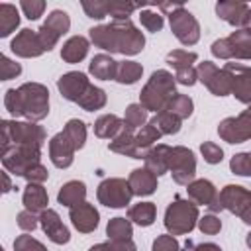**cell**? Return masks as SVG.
<instances>
[{"mask_svg":"<svg viewBox=\"0 0 251 251\" xmlns=\"http://www.w3.org/2000/svg\"><path fill=\"white\" fill-rule=\"evenodd\" d=\"M90 41L110 53L120 55H137L145 47V35L141 29L133 25L131 20L110 22L104 25H94L88 29Z\"/></svg>","mask_w":251,"mask_h":251,"instance_id":"cell-1","label":"cell"},{"mask_svg":"<svg viewBox=\"0 0 251 251\" xmlns=\"http://www.w3.org/2000/svg\"><path fill=\"white\" fill-rule=\"evenodd\" d=\"M176 94V80L175 76L165 71H153L149 80L145 82V86L139 92V104L147 110V112H161L167 108V104L171 102V98Z\"/></svg>","mask_w":251,"mask_h":251,"instance_id":"cell-2","label":"cell"},{"mask_svg":"<svg viewBox=\"0 0 251 251\" xmlns=\"http://www.w3.org/2000/svg\"><path fill=\"white\" fill-rule=\"evenodd\" d=\"M2 151L16 147V145H33L43 147L45 143V129L35 122H16V120H2Z\"/></svg>","mask_w":251,"mask_h":251,"instance_id":"cell-3","label":"cell"},{"mask_svg":"<svg viewBox=\"0 0 251 251\" xmlns=\"http://www.w3.org/2000/svg\"><path fill=\"white\" fill-rule=\"evenodd\" d=\"M200 220L198 206L192 200H184L176 196L165 210V227L171 235H184L190 233Z\"/></svg>","mask_w":251,"mask_h":251,"instance_id":"cell-4","label":"cell"},{"mask_svg":"<svg viewBox=\"0 0 251 251\" xmlns=\"http://www.w3.org/2000/svg\"><path fill=\"white\" fill-rule=\"evenodd\" d=\"M24 118L27 122H41L49 114V90L41 82H24L20 88Z\"/></svg>","mask_w":251,"mask_h":251,"instance_id":"cell-5","label":"cell"},{"mask_svg":"<svg viewBox=\"0 0 251 251\" xmlns=\"http://www.w3.org/2000/svg\"><path fill=\"white\" fill-rule=\"evenodd\" d=\"M167 165H169V173L173 175V180L176 184H190L196 176V157L184 145L169 147Z\"/></svg>","mask_w":251,"mask_h":251,"instance_id":"cell-6","label":"cell"},{"mask_svg":"<svg viewBox=\"0 0 251 251\" xmlns=\"http://www.w3.org/2000/svg\"><path fill=\"white\" fill-rule=\"evenodd\" d=\"M220 202L224 210L235 214L243 224L251 226V190L239 184H226L220 190Z\"/></svg>","mask_w":251,"mask_h":251,"instance_id":"cell-7","label":"cell"},{"mask_svg":"<svg viewBox=\"0 0 251 251\" xmlns=\"http://www.w3.org/2000/svg\"><path fill=\"white\" fill-rule=\"evenodd\" d=\"M169 24L171 31L182 45H194L200 39V24L198 20L182 6L178 4L173 12H169Z\"/></svg>","mask_w":251,"mask_h":251,"instance_id":"cell-8","label":"cell"},{"mask_svg":"<svg viewBox=\"0 0 251 251\" xmlns=\"http://www.w3.org/2000/svg\"><path fill=\"white\" fill-rule=\"evenodd\" d=\"M133 196V190L129 186V180L126 178H104L98 184L96 190V198L100 204H104L106 208H124L129 204Z\"/></svg>","mask_w":251,"mask_h":251,"instance_id":"cell-9","label":"cell"},{"mask_svg":"<svg viewBox=\"0 0 251 251\" xmlns=\"http://www.w3.org/2000/svg\"><path fill=\"white\" fill-rule=\"evenodd\" d=\"M39 159H41V147H33V145H16L2 151L4 169L18 176H24L31 165L41 163Z\"/></svg>","mask_w":251,"mask_h":251,"instance_id":"cell-10","label":"cell"},{"mask_svg":"<svg viewBox=\"0 0 251 251\" xmlns=\"http://www.w3.org/2000/svg\"><path fill=\"white\" fill-rule=\"evenodd\" d=\"M218 135L231 145L249 141L251 139V106L243 110L239 116L222 120L218 124Z\"/></svg>","mask_w":251,"mask_h":251,"instance_id":"cell-11","label":"cell"},{"mask_svg":"<svg viewBox=\"0 0 251 251\" xmlns=\"http://www.w3.org/2000/svg\"><path fill=\"white\" fill-rule=\"evenodd\" d=\"M198 80L214 94V96H227L231 94V82L224 69H218L212 61H202L196 67Z\"/></svg>","mask_w":251,"mask_h":251,"instance_id":"cell-12","label":"cell"},{"mask_svg":"<svg viewBox=\"0 0 251 251\" xmlns=\"http://www.w3.org/2000/svg\"><path fill=\"white\" fill-rule=\"evenodd\" d=\"M224 71L231 82V94L241 104L251 106V67L241 63H226Z\"/></svg>","mask_w":251,"mask_h":251,"instance_id":"cell-13","label":"cell"},{"mask_svg":"<svg viewBox=\"0 0 251 251\" xmlns=\"http://www.w3.org/2000/svg\"><path fill=\"white\" fill-rule=\"evenodd\" d=\"M186 192H188V198L198 206H206L210 212H220L224 210L222 202H220V194L216 190V186L206 180V178H196L192 180L190 184H186Z\"/></svg>","mask_w":251,"mask_h":251,"instance_id":"cell-14","label":"cell"},{"mask_svg":"<svg viewBox=\"0 0 251 251\" xmlns=\"http://www.w3.org/2000/svg\"><path fill=\"white\" fill-rule=\"evenodd\" d=\"M57 88H59V92H61V96L65 100L78 104V100L90 88V80H88V76L84 73L71 71V73H65V75H61L57 78Z\"/></svg>","mask_w":251,"mask_h":251,"instance_id":"cell-15","label":"cell"},{"mask_svg":"<svg viewBox=\"0 0 251 251\" xmlns=\"http://www.w3.org/2000/svg\"><path fill=\"white\" fill-rule=\"evenodd\" d=\"M10 49H12L14 55L24 57V59H33V57H39V55L45 53V49H43V45L39 41L37 31L27 29V27H24L22 31L16 33V37L10 43Z\"/></svg>","mask_w":251,"mask_h":251,"instance_id":"cell-16","label":"cell"},{"mask_svg":"<svg viewBox=\"0 0 251 251\" xmlns=\"http://www.w3.org/2000/svg\"><path fill=\"white\" fill-rule=\"evenodd\" d=\"M75 151L76 149L71 143V139L65 135V131H59L49 139V159L57 169L71 167L75 161Z\"/></svg>","mask_w":251,"mask_h":251,"instance_id":"cell-17","label":"cell"},{"mask_svg":"<svg viewBox=\"0 0 251 251\" xmlns=\"http://www.w3.org/2000/svg\"><path fill=\"white\" fill-rule=\"evenodd\" d=\"M69 218H71L73 227L78 229L80 233L94 231L98 227V222H100V214L94 208V204H90V202H82L78 206L69 208Z\"/></svg>","mask_w":251,"mask_h":251,"instance_id":"cell-18","label":"cell"},{"mask_svg":"<svg viewBox=\"0 0 251 251\" xmlns=\"http://www.w3.org/2000/svg\"><path fill=\"white\" fill-rule=\"evenodd\" d=\"M39 226H41L43 233H45L53 243H57V245L69 243L71 233H69L67 226L61 222L59 214H57L53 208H47V210H43V212L39 214Z\"/></svg>","mask_w":251,"mask_h":251,"instance_id":"cell-19","label":"cell"},{"mask_svg":"<svg viewBox=\"0 0 251 251\" xmlns=\"http://www.w3.org/2000/svg\"><path fill=\"white\" fill-rule=\"evenodd\" d=\"M247 12L249 6L245 2H233V0H222L216 4V14L220 20L227 22L235 29H245L247 25Z\"/></svg>","mask_w":251,"mask_h":251,"instance_id":"cell-20","label":"cell"},{"mask_svg":"<svg viewBox=\"0 0 251 251\" xmlns=\"http://www.w3.org/2000/svg\"><path fill=\"white\" fill-rule=\"evenodd\" d=\"M108 149L118 153V155H126V157H131V159H145L147 153H143L139 147H137V141H135V133L131 129H122L110 143H108Z\"/></svg>","mask_w":251,"mask_h":251,"instance_id":"cell-21","label":"cell"},{"mask_svg":"<svg viewBox=\"0 0 251 251\" xmlns=\"http://www.w3.org/2000/svg\"><path fill=\"white\" fill-rule=\"evenodd\" d=\"M129 186L135 196H149L157 190V175H153L147 167L133 169L129 173Z\"/></svg>","mask_w":251,"mask_h":251,"instance_id":"cell-22","label":"cell"},{"mask_svg":"<svg viewBox=\"0 0 251 251\" xmlns=\"http://www.w3.org/2000/svg\"><path fill=\"white\" fill-rule=\"evenodd\" d=\"M22 202H24V208H25V210H29V212H33V214H41L43 210H47L49 196H47V190L43 188V184L27 182L25 188H24Z\"/></svg>","mask_w":251,"mask_h":251,"instance_id":"cell-23","label":"cell"},{"mask_svg":"<svg viewBox=\"0 0 251 251\" xmlns=\"http://www.w3.org/2000/svg\"><path fill=\"white\" fill-rule=\"evenodd\" d=\"M88 47H90V43H88L86 37H82V35H73V37H69V39L63 43V47H61V59H63L65 63H71V65L80 63V61L86 57Z\"/></svg>","mask_w":251,"mask_h":251,"instance_id":"cell-24","label":"cell"},{"mask_svg":"<svg viewBox=\"0 0 251 251\" xmlns=\"http://www.w3.org/2000/svg\"><path fill=\"white\" fill-rule=\"evenodd\" d=\"M231 59L251 61V29H235L227 37Z\"/></svg>","mask_w":251,"mask_h":251,"instance_id":"cell-25","label":"cell"},{"mask_svg":"<svg viewBox=\"0 0 251 251\" xmlns=\"http://www.w3.org/2000/svg\"><path fill=\"white\" fill-rule=\"evenodd\" d=\"M88 73L94 78L100 80H116V73H118V61H114L110 55L106 53H98L92 57L90 65H88Z\"/></svg>","mask_w":251,"mask_h":251,"instance_id":"cell-26","label":"cell"},{"mask_svg":"<svg viewBox=\"0 0 251 251\" xmlns=\"http://www.w3.org/2000/svg\"><path fill=\"white\" fill-rule=\"evenodd\" d=\"M84 198H86V184L82 180H69V182H65L59 188V194H57L59 204H63L67 208L82 204Z\"/></svg>","mask_w":251,"mask_h":251,"instance_id":"cell-27","label":"cell"},{"mask_svg":"<svg viewBox=\"0 0 251 251\" xmlns=\"http://www.w3.org/2000/svg\"><path fill=\"white\" fill-rule=\"evenodd\" d=\"M167 155H169V145H165V143H157V145H153V147L147 151L145 159H143V161H145V167H147L153 175H157V176L169 173Z\"/></svg>","mask_w":251,"mask_h":251,"instance_id":"cell-28","label":"cell"},{"mask_svg":"<svg viewBox=\"0 0 251 251\" xmlns=\"http://www.w3.org/2000/svg\"><path fill=\"white\" fill-rule=\"evenodd\" d=\"M124 129V120L116 114H104L94 122V133L100 139H114Z\"/></svg>","mask_w":251,"mask_h":251,"instance_id":"cell-29","label":"cell"},{"mask_svg":"<svg viewBox=\"0 0 251 251\" xmlns=\"http://www.w3.org/2000/svg\"><path fill=\"white\" fill-rule=\"evenodd\" d=\"M155 216H157V208L153 202H137L127 210V220L141 227L151 226L155 222Z\"/></svg>","mask_w":251,"mask_h":251,"instance_id":"cell-30","label":"cell"},{"mask_svg":"<svg viewBox=\"0 0 251 251\" xmlns=\"http://www.w3.org/2000/svg\"><path fill=\"white\" fill-rule=\"evenodd\" d=\"M20 25V12L14 4H0V37H8Z\"/></svg>","mask_w":251,"mask_h":251,"instance_id":"cell-31","label":"cell"},{"mask_svg":"<svg viewBox=\"0 0 251 251\" xmlns=\"http://www.w3.org/2000/svg\"><path fill=\"white\" fill-rule=\"evenodd\" d=\"M106 235L108 239L114 243V241H126V239H131L133 235V226L129 220L126 218H112L106 226Z\"/></svg>","mask_w":251,"mask_h":251,"instance_id":"cell-32","label":"cell"},{"mask_svg":"<svg viewBox=\"0 0 251 251\" xmlns=\"http://www.w3.org/2000/svg\"><path fill=\"white\" fill-rule=\"evenodd\" d=\"M143 75V67L137 61H118L116 80L120 84H135Z\"/></svg>","mask_w":251,"mask_h":251,"instance_id":"cell-33","label":"cell"},{"mask_svg":"<svg viewBox=\"0 0 251 251\" xmlns=\"http://www.w3.org/2000/svg\"><path fill=\"white\" fill-rule=\"evenodd\" d=\"M180 118H176L175 114H171L169 110H161L153 116L151 124L163 133V135H173V133H178L180 131Z\"/></svg>","mask_w":251,"mask_h":251,"instance_id":"cell-34","label":"cell"},{"mask_svg":"<svg viewBox=\"0 0 251 251\" xmlns=\"http://www.w3.org/2000/svg\"><path fill=\"white\" fill-rule=\"evenodd\" d=\"M106 102H108L106 92H104L102 88H98V86L90 84V88L86 90V94L78 100V106H80L82 110H86V112H94V110L104 108V106H106Z\"/></svg>","mask_w":251,"mask_h":251,"instance_id":"cell-35","label":"cell"},{"mask_svg":"<svg viewBox=\"0 0 251 251\" xmlns=\"http://www.w3.org/2000/svg\"><path fill=\"white\" fill-rule=\"evenodd\" d=\"M63 131H65V135L71 139V143L75 145L76 151L84 147V143H86V124H84L82 120H78V118L69 120V122L65 124V127H63Z\"/></svg>","mask_w":251,"mask_h":251,"instance_id":"cell-36","label":"cell"},{"mask_svg":"<svg viewBox=\"0 0 251 251\" xmlns=\"http://www.w3.org/2000/svg\"><path fill=\"white\" fill-rule=\"evenodd\" d=\"M165 110H169L171 114H175V116L180 118V120H186V118L192 116L194 102H192L190 96H186V94H178V92H176V94L171 98V102L167 104Z\"/></svg>","mask_w":251,"mask_h":251,"instance_id":"cell-37","label":"cell"},{"mask_svg":"<svg viewBox=\"0 0 251 251\" xmlns=\"http://www.w3.org/2000/svg\"><path fill=\"white\" fill-rule=\"evenodd\" d=\"M43 25L49 27L55 35L61 37L71 29V18H69V14L65 10H53V12H49V16L43 22Z\"/></svg>","mask_w":251,"mask_h":251,"instance_id":"cell-38","label":"cell"},{"mask_svg":"<svg viewBox=\"0 0 251 251\" xmlns=\"http://www.w3.org/2000/svg\"><path fill=\"white\" fill-rule=\"evenodd\" d=\"M161 131L151 124V122H147L143 127H139V131L135 133V141H137V147L143 151V153H147L159 139H161Z\"/></svg>","mask_w":251,"mask_h":251,"instance_id":"cell-39","label":"cell"},{"mask_svg":"<svg viewBox=\"0 0 251 251\" xmlns=\"http://www.w3.org/2000/svg\"><path fill=\"white\" fill-rule=\"evenodd\" d=\"M198 61V55L194 51H184V49H173L167 53V63L175 69V71H180V69H188V67H194V63Z\"/></svg>","mask_w":251,"mask_h":251,"instance_id":"cell-40","label":"cell"},{"mask_svg":"<svg viewBox=\"0 0 251 251\" xmlns=\"http://www.w3.org/2000/svg\"><path fill=\"white\" fill-rule=\"evenodd\" d=\"M147 124V110L141 104H129L126 108V116H124V127L126 129H137L143 127Z\"/></svg>","mask_w":251,"mask_h":251,"instance_id":"cell-41","label":"cell"},{"mask_svg":"<svg viewBox=\"0 0 251 251\" xmlns=\"http://www.w3.org/2000/svg\"><path fill=\"white\" fill-rule=\"evenodd\" d=\"M141 8L139 4H133V2H118V0H112L108 2V16H112L116 22H124V20H129V16Z\"/></svg>","mask_w":251,"mask_h":251,"instance_id":"cell-42","label":"cell"},{"mask_svg":"<svg viewBox=\"0 0 251 251\" xmlns=\"http://www.w3.org/2000/svg\"><path fill=\"white\" fill-rule=\"evenodd\" d=\"M139 22H141V25H143L147 31H151V33L161 31L163 25H165V18H163V14L157 12V10H141V12H139Z\"/></svg>","mask_w":251,"mask_h":251,"instance_id":"cell-43","label":"cell"},{"mask_svg":"<svg viewBox=\"0 0 251 251\" xmlns=\"http://www.w3.org/2000/svg\"><path fill=\"white\" fill-rule=\"evenodd\" d=\"M229 169L233 175L251 176V153H235L229 161Z\"/></svg>","mask_w":251,"mask_h":251,"instance_id":"cell-44","label":"cell"},{"mask_svg":"<svg viewBox=\"0 0 251 251\" xmlns=\"http://www.w3.org/2000/svg\"><path fill=\"white\" fill-rule=\"evenodd\" d=\"M82 10L92 20H104L108 16V2L106 0H82Z\"/></svg>","mask_w":251,"mask_h":251,"instance_id":"cell-45","label":"cell"},{"mask_svg":"<svg viewBox=\"0 0 251 251\" xmlns=\"http://www.w3.org/2000/svg\"><path fill=\"white\" fill-rule=\"evenodd\" d=\"M4 106L14 118H24V108H22V96L18 88H8L4 94Z\"/></svg>","mask_w":251,"mask_h":251,"instance_id":"cell-46","label":"cell"},{"mask_svg":"<svg viewBox=\"0 0 251 251\" xmlns=\"http://www.w3.org/2000/svg\"><path fill=\"white\" fill-rule=\"evenodd\" d=\"M200 153H202V157L208 165H218L224 159V149L214 141H204L200 145Z\"/></svg>","mask_w":251,"mask_h":251,"instance_id":"cell-47","label":"cell"},{"mask_svg":"<svg viewBox=\"0 0 251 251\" xmlns=\"http://www.w3.org/2000/svg\"><path fill=\"white\" fill-rule=\"evenodd\" d=\"M14 251H47V247L41 241H37L35 237L22 233L14 239Z\"/></svg>","mask_w":251,"mask_h":251,"instance_id":"cell-48","label":"cell"},{"mask_svg":"<svg viewBox=\"0 0 251 251\" xmlns=\"http://www.w3.org/2000/svg\"><path fill=\"white\" fill-rule=\"evenodd\" d=\"M198 229L202 231V233H206V235H216V233H220V229H222V220L216 216V214H206V216H202L200 220H198Z\"/></svg>","mask_w":251,"mask_h":251,"instance_id":"cell-49","label":"cell"},{"mask_svg":"<svg viewBox=\"0 0 251 251\" xmlns=\"http://www.w3.org/2000/svg\"><path fill=\"white\" fill-rule=\"evenodd\" d=\"M20 73H22L20 63L12 61V59H10V57H6V55H0V78H2V80L16 78Z\"/></svg>","mask_w":251,"mask_h":251,"instance_id":"cell-50","label":"cell"},{"mask_svg":"<svg viewBox=\"0 0 251 251\" xmlns=\"http://www.w3.org/2000/svg\"><path fill=\"white\" fill-rule=\"evenodd\" d=\"M20 8L27 20H37L45 10V2L43 0H22Z\"/></svg>","mask_w":251,"mask_h":251,"instance_id":"cell-51","label":"cell"},{"mask_svg":"<svg viewBox=\"0 0 251 251\" xmlns=\"http://www.w3.org/2000/svg\"><path fill=\"white\" fill-rule=\"evenodd\" d=\"M151 251H180V245L176 241L175 235H157L153 245H151Z\"/></svg>","mask_w":251,"mask_h":251,"instance_id":"cell-52","label":"cell"},{"mask_svg":"<svg viewBox=\"0 0 251 251\" xmlns=\"http://www.w3.org/2000/svg\"><path fill=\"white\" fill-rule=\"evenodd\" d=\"M16 220H18V226H20L24 231H33V229L39 226V216L33 214V212H29V210H22Z\"/></svg>","mask_w":251,"mask_h":251,"instance_id":"cell-53","label":"cell"},{"mask_svg":"<svg viewBox=\"0 0 251 251\" xmlns=\"http://www.w3.org/2000/svg\"><path fill=\"white\" fill-rule=\"evenodd\" d=\"M47 176H49V171H47L41 163L31 165V167L25 171V175H24V178H25L27 182H37V184H41L43 180H47Z\"/></svg>","mask_w":251,"mask_h":251,"instance_id":"cell-54","label":"cell"},{"mask_svg":"<svg viewBox=\"0 0 251 251\" xmlns=\"http://www.w3.org/2000/svg\"><path fill=\"white\" fill-rule=\"evenodd\" d=\"M175 80L178 84H184V86H192L198 82V73L194 67H188V69H180V71H175Z\"/></svg>","mask_w":251,"mask_h":251,"instance_id":"cell-55","label":"cell"},{"mask_svg":"<svg viewBox=\"0 0 251 251\" xmlns=\"http://www.w3.org/2000/svg\"><path fill=\"white\" fill-rule=\"evenodd\" d=\"M37 35H39V41H41V45H43V49L45 51H51L55 45H57V41L61 39L59 35H55L49 27H45V25H41L39 29H37Z\"/></svg>","mask_w":251,"mask_h":251,"instance_id":"cell-56","label":"cell"},{"mask_svg":"<svg viewBox=\"0 0 251 251\" xmlns=\"http://www.w3.org/2000/svg\"><path fill=\"white\" fill-rule=\"evenodd\" d=\"M180 251H222V247L216 245V243H194V241H186Z\"/></svg>","mask_w":251,"mask_h":251,"instance_id":"cell-57","label":"cell"},{"mask_svg":"<svg viewBox=\"0 0 251 251\" xmlns=\"http://www.w3.org/2000/svg\"><path fill=\"white\" fill-rule=\"evenodd\" d=\"M112 243V241H110ZM114 251H137V245L133 243V239H126V241H114L112 243Z\"/></svg>","mask_w":251,"mask_h":251,"instance_id":"cell-58","label":"cell"},{"mask_svg":"<svg viewBox=\"0 0 251 251\" xmlns=\"http://www.w3.org/2000/svg\"><path fill=\"white\" fill-rule=\"evenodd\" d=\"M88 251H114V247H112V243L108 241V243H96V245H92Z\"/></svg>","mask_w":251,"mask_h":251,"instance_id":"cell-59","label":"cell"},{"mask_svg":"<svg viewBox=\"0 0 251 251\" xmlns=\"http://www.w3.org/2000/svg\"><path fill=\"white\" fill-rule=\"evenodd\" d=\"M2 180H4V188H2V192H10L14 186H12V180H10V176H8V171L2 173Z\"/></svg>","mask_w":251,"mask_h":251,"instance_id":"cell-60","label":"cell"},{"mask_svg":"<svg viewBox=\"0 0 251 251\" xmlns=\"http://www.w3.org/2000/svg\"><path fill=\"white\" fill-rule=\"evenodd\" d=\"M245 243H247V247L251 249V231H249V233L245 235Z\"/></svg>","mask_w":251,"mask_h":251,"instance_id":"cell-61","label":"cell"}]
</instances>
